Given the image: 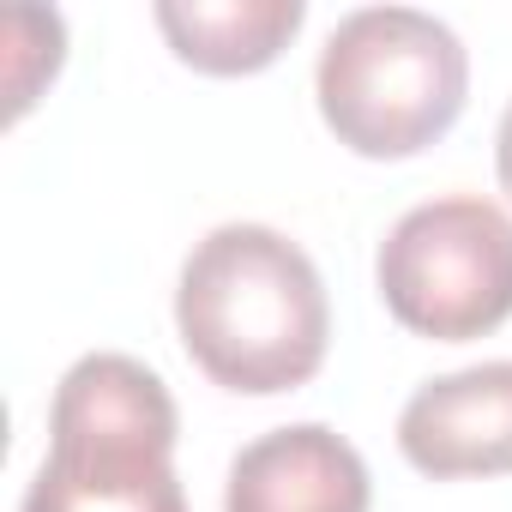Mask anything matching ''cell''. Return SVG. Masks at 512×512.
Instances as JSON below:
<instances>
[{
	"instance_id": "obj_1",
	"label": "cell",
	"mask_w": 512,
	"mask_h": 512,
	"mask_svg": "<svg viewBox=\"0 0 512 512\" xmlns=\"http://www.w3.org/2000/svg\"><path fill=\"white\" fill-rule=\"evenodd\" d=\"M175 326L211 386L272 398L320 374L332 344V302L320 266L284 229L223 223L187 253Z\"/></svg>"
},
{
	"instance_id": "obj_2",
	"label": "cell",
	"mask_w": 512,
	"mask_h": 512,
	"mask_svg": "<svg viewBox=\"0 0 512 512\" xmlns=\"http://www.w3.org/2000/svg\"><path fill=\"white\" fill-rule=\"evenodd\" d=\"M470 55L452 25L416 7L350 13L314 67V97L356 157H416L464 115Z\"/></svg>"
},
{
	"instance_id": "obj_3",
	"label": "cell",
	"mask_w": 512,
	"mask_h": 512,
	"mask_svg": "<svg viewBox=\"0 0 512 512\" xmlns=\"http://www.w3.org/2000/svg\"><path fill=\"white\" fill-rule=\"evenodd\" d=\"M386 314L434 344H470L512 320V217L494 199L446 193L392 223L380 241Z\"/></svg>"
},
{
	"instance_id": "obj_4",
	"label": "cell",
	"mask_w": 512,
	"mask_h": 512,
	"mask_svg": "<svg viewBox=\"0 0 512 512\" xmlns=\"http://www.w3.org/2000/svg\"><path fill=\"white\" fill-rule=\"evenodd\" d=\"M398 452L434 482L512 470V362H476L410 392Z\"/></svg>"
},
{
	"instance_id": "obj_5",
	"label": "cell",
	"mask_w": 512,
	"mask_h": 512,
	"mask_svg": "<svg viewBox=\"0 0 512 512\" xmlns=\"http://www.w3.org/2000/svg\"><path fill=\"white\" fill-rule=\"evenodd\" d=\"M368 500L374 482L362 452L326 422H296L241 446L223 488V512H368Z\"/></svg>"
},
{
	"instance_id": "obj_6",
	"label": "cell",
	"mask_w": 512,
	"mask_h": 512,
	"mask_svg": "<svg viewBox=\"0 0 512 512\" xmlns=\"http://www.w3.org/2000/svg\"><path fill=\"white\" fill-rule=\"evenodd\" d=\"M175 452L115 440H49L19 512H187Z\"/></svg>"
},
{
	"instance_id": "obj_7",
	"label": "cell",
	"mask_w": 512,
	"mask_h": 512,
	"mask_svg": "<svg viewBox=\"0 0 512 512\" xmlns=\"http://www.w3.org/2000/svg\"><path fill=\"white\" fill-rule=\"evenodd\" d=\"M181 416L169 386L115 350L79 356L61 386H55V410H49V440H115V446H163L175 452Z\"/></svg>"
},
{
	"instance_id": "obj_8",
	"label": "cell",
	"mask_w": 512,
	"mask_h": 512,
	"mask_svg": "<svg viewBox=\"0 0 512 512\" xmlns=\"http://www.w3.org/2000/svg\"><path fill=\"white\" fill-rule=\"evenodd\" d=\"M302 19V0H163L157 7V31L169 37V49L217 79L272 67Z\"/></svg>"
},
{
	"instance_id": "obj_9",
	"label": "cell",
	"mask_w": 512,
	"mask_h": 512,
	"mask_svg": "<svg viewBox=\"0 0 512 512\" xmlns=\"http://www.w3.org/2000/svg\"><path fill=\"white\" fill-rule=\"evenodd\" d=\"M494 163H500V187L512 193V103L500 115V133H494Z\"/></svg>"
}]
</instances>
